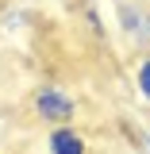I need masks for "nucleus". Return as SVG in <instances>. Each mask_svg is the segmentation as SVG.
<instances>
[{
  "label": "nucleus",
  "mask_w": 150,
  "mask_h": 154,
  "mask_svg": "<svg viewBox=\"0 0 150 154\" xmlns=\"http://www.w3.org/2000/svg\"><path fill=\"white\" fill-rule=\"evenodd\" d=\"M35 116L42 119V123H69L77 116V100L69 93H62L58 85H46V89H38L35 93Z\"/></svg>",
  "instance_id": "nucleus-1"
},
{
  "label": "nucleus",
  "mask_w": 150,
  "mask_h": 154,
  "mask_svg": "<svg viewBox=\"0 0 150 154\" xmlns=\"http://www.w3.org/2000/svg\"><path fill=\"white\" fill-rule=\"evenodd\" d=\"M46 146H50V154H89L81 131H73L69 123H54V127H50V139H46Z\"/></svg>",
  "instance_id": "nucleus-2"
},
{
  "label": "nucleus",
  "mask_w": 150,
  "mask_h": 154,
  "mask_svg": "<svg viewBox=\"0 0 150 154\" xmlns=\"http://www.w3.org/2000/svg\"><path fill=\"white\" fill-rule=\"evenodd\" d=\"M135 93L150 104V58H142V62H139V69H135Z\"/></svg>",
  "instance_id": "nucleus-3"
},
{
  "label": "nucleus",
  "mask_w": 150,
  "mask_h": 154,
  "mask_svg": "<svg viewBox=\"0 0 150 154\" xmlns=\"http://www.w3.org/2000/svg\"><path fill=\"white\" fill-rule=\"evenodd\" d=\"M119 23H123L127 31H135V35H146V23H139V16H135V12L127 8V4L119 8Z\"/></svg>",
  "instance_id": "nucleus-4"
},
{
  "label": "nucleus",
  "mask_w": 150,
  "mask_h": 154,
  "mask_svg": "<svg viewBox=\"0 0 150 154\" xmlns=\"http://www.w3.org/2000/svg\"><path fill=\"white\" fill-rule=\"evenodd\" d=\"M85 16H89V27H93L96 35H104V23H100V16H96V8H89Z\"/></svg>",
  "instance_id": "nucleus-5"
},
{
  "label": "nucleus",
  "mask_w": 150,
  "mask_h": 154,
  "mask_svg": "<svg viewBox=\"0 0 150 154\" xmlns=\"http://www.w3.org/2000/svg\"><path fill=\"white\" fill-rule=\"evenodd\" d=\"M146 143H150V139H146Z\"/></svg>",
  "instance_id": "nucleus-6"
}]
</instances>
